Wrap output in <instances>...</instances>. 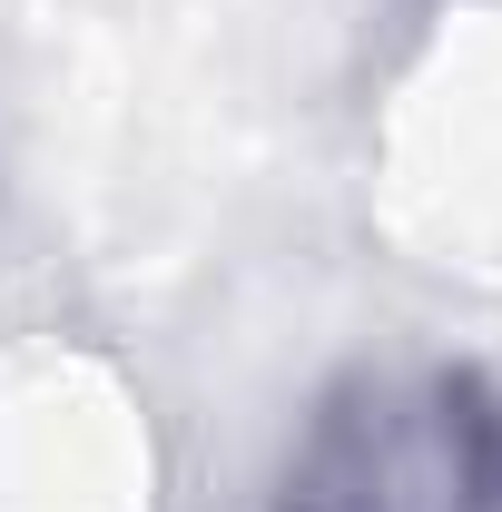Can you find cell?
<instances>
[{
    "mask_svg": "<svg viewBox=\"0 0 502 512\" xmlns=\"http://www.w3.org/2000/svg\"><path fill=\"white\" fill-rule=\"evenodd\" d=\"M266 512H502V384L473 365H355L306 404Z\"/></svg>",
    "mask_w": 502,
    "mask_h": 512,
    "instance_id": "obj_1",
    "label": "cell"
}]
</instances>
